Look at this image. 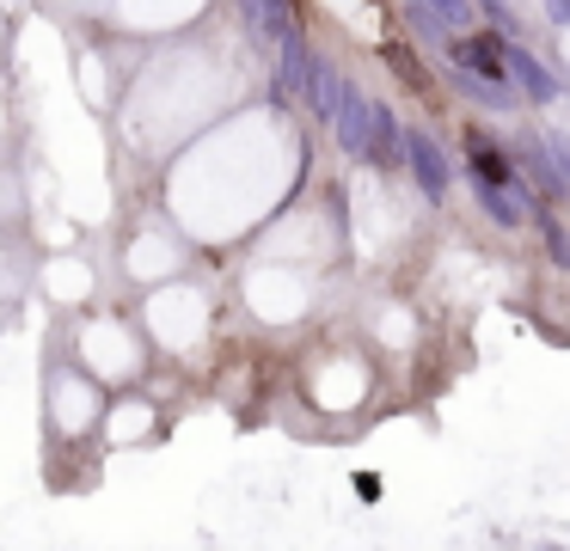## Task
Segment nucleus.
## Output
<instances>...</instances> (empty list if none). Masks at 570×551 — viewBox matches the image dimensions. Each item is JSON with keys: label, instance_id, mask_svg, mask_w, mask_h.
<instances>
[{"label": "nucleus", "instance_id": "1", "mask_svg": "<svg viewBox=\"0 0 570 551\" xmlns=\"http://www.w3.org/2000/svg\"><path fill=\"white\" fill-rule=\"evenodd\" d=\"M454 56L466 61L472 73H484V80H497V73H503V43H497V37H460Z\"/></svg>", "mask_w": 570, "mask_h": 551}]
</instances>
